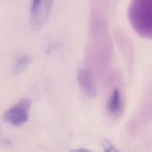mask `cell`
Here are the masks:
<instances>
[{"label": "cell", "mask_w": 152, "mask_h": 152, "mask_svg": "<svg viewBox=\"0 0 152 152\" xmlns=\"http://www.w3.org/2000/svg\"><path fill=\"white\" fill-rule=\"evenodd\" d=\"M53 0H33L31 22L35 30H39L46 22L50 12Z\"/></svg>", "instance_id": "cell-3"}, {"label": "cell", "mask_w": 152, "mask_h": 152, "mask_svg": "<svg viewBox=\"0 0 152 152\" xmlns=\"http://www.w3.org/2000/svg\"><path fill=\"white\" fill-rule=\"evenodd\" d=\"M128 18L131 26L139 35L152 39V0H132Z\"/></svg>", "instance_id": "cell-1"}, {"label": "cell", "mask_w": 152, "mask_h": 152, "mask_svg": "<svg viewBox=\"0 0 152 152\" xmlns=\"http://www.w3.org/2000/svg\"><path fill=\"white\" fill-rule=\"evenodd\" d=\"M70 152H94L88 149L85 148H79L77 149H72L70 151Z\"/></svg>", "instance_id": "cell-8"}, {"label": "cell", "mask_w": 152, "mask_h": 152, "mask_svg": "<svg viewBox=\"0 0 152 152\" xmlns=\"http://www.w3.org/2000/svg\"><path fill=\"white\" fill-rule=\"evenodd\" d=\"M78 80L85 94L89 97H94L96 95V88L90 73L86 69L79 70Z\"/></svg>", "instance_id": "cell-4"}, {"label": "cell", "mask_w": 152, "mask_h": 152, "mask_svg": "<svg viewBox=\"0 0 152 152\" xmlns=\"http://www.w3.org/2000/svg\"><path fill=\"white\" fill-rule=\"evenodd\" d=\"M31 105V101L29 99H21L4 113V121L15 126L23 125L28 120Z\"/></svg>", "instance_id": "cell-2"}, {"label": "cell", "mask_w": 152, "mask_h": 152, "mask_svg": "<svg viewBox=\"0 0 152 152\" xmlns=\"http://www.w3.org/2000/svg\"><path fill=\"white\" fill-rule=\"evenodd\" d=\"M31 62V58L27 55H23L18 58L14 65V75H18L23 72L26 69Z\"/></svg>", "instance_id": "cell-6"}, {"label": "cell", "mask_w": 152, "mask_h": 152, "mask_svg": "<svg viewBox=\"0 0 152 152\" xmlns=\"http://www.w3.org/2000/svg\"><path fill=\"white\" fill-rule=\"evenodd\" d=\"M108 111L113 116L118 115L122 109V102L120 92L118 88L114 89L108 103Z\"/></svg>", "instance_id": "cell-5"}, {"label": "cell", "mask_w": 152, "mask_h": 152, "mask_svg": "<svg viewBox=\"0 0 152 152\" xmlns=\"http://www.w3.org/2000/svg\"><path fill=\"white\" fill-rule=\"evenodd\" d=\"M102 146L104 152H121L116 149L108 139H104L103 141Z\"/></svg>", "instance_id": "cell-7"}]
</instances>
